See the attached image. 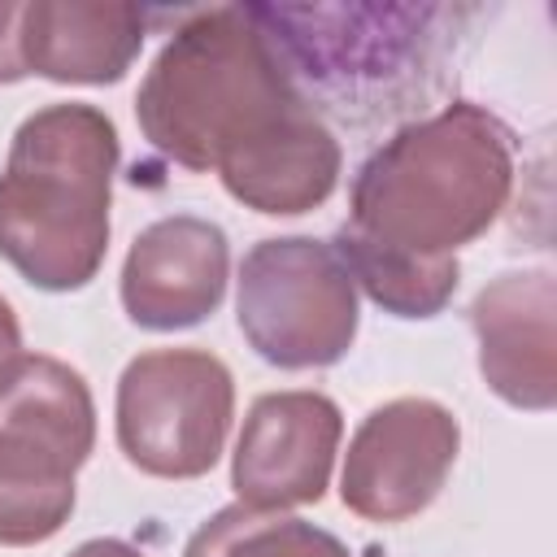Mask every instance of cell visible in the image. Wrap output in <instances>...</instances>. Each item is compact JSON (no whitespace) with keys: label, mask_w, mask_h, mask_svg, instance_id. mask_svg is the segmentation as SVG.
<instances>
[{"label":"cell","mask_w":557,"mask_h":557,"mask_svg":"<svg viewBox=\"0 0 557 557\" xmlns=\"http://www.w3.org/2000/svg\"><path fill=\"white\" fill-rule=\"evenodd\" d=\"M74 557H139V553L126 548V544H117V540H91V544H83Z\"/></svg>","instance_id":"cell-17"},{"label":"cell","mask_w":557,"mask_h":557,"mask_svg":"<svg viewBox=\"0 0 557 557\" xmlns=\"http://www.w3.org/2000/svg\"><path fill=\"white\" fill-rule=\"evenodd\" d=\"M91 440V392L70 366L26 352L0 366V544L61 531Z\"/></svg>","instance_id":"cell-5"},{"label":"cell","mask_w":557,"mask_h":557,"mask_svg":"<svg viewBox=\"0 0 557 557\" xmlns=\"http://www.w3.org/2000/svg\"><path fill=\"white\" fill-rule=\"evenodd\" d=\"M509 139L474 104H448L405 126L361 165L348 226L413 257H453L505 205L513 170Z\"/></svg>","instance_id":"cell-3"},{"label":"cell","mask_w":557,"mask_h":557,"mask_svg":"<svg viewBox=\"0 0 557 557\" xmlns=\"http://www.w3.org/2000/svg\"><path fill=\"white\" fill-rule=\"evenodd\" d=\"M218 174L226 191L257 213H305L331 196L339 148L322 117H313L305 104H292L252 139L235 144L218 161Z\"/></svg>","instance_id":"cell-11"},{"label":"cell","mask_w":557,"mask_h":557,"mask_svg":"<svg viewBox=\"0 0 557 557\" xmlns=\"http://www.w3.org/2000/svg\"><path fill=\"white\" fill-rule=\"evenodd\" d=\"M226 292V235L205 218H161L126 252L122 305L135 326L178 331L218 309Z\"/></svg>","instance_id":"cell-10"},{"label":"cell","mask_w":557,"mask_h":557,"mask_svg":"<svg viewBox=\"0 0 557 557\" xmlns=\"http://www.w3.org/2000/svg\"><path fill=\"white\" fill-rule=\"evenodd\" d=\"M339 409L322 392H274L248 409L239 448H235V492L239 505L283 509L309 505L326 492L335 448H339Z\"/></svg>","instance_id":"cell-9"},{"label":"cell","mask_w":557,"mask_h":557,"mask_svg":"<svg viewBox=\"0 0 557 557\" xmlns=\"http://www.w3.org/2000/svg\"><path fill=\"white\" fill-rule=\"evenodd\" d=\"M448 4H252L296 100L352 131L400 122L444 96L461 22Z\"/></svg>","instance_id":"cell-1"},{"label":"cell","mask_w":557,"mask_h":557,"mask_svg":"<svg viewBox=\"0 0 557 557\" xmlns=\"http://www.w3.org/2000/svg\"><path fill=\"white\" fill-rule=\"evenodd\" d=\"M239 331L283 370L331 366L357 335V283L331 244L261 239L239 265Z\"/></svg>","instance_id":"cell-6"},{"label":"cell","mask_w":557,"mask_h":557,"mask_svg":"<svg viewBox=\"0 0 557 557\" xmlns=\"http://www.w3.org/2000/svg\"><path fill=\"white\" fill-rule=\"evenodd\" d=\"M17 344H22V335H17V318H13V309L0 300V366H4L9 357H17Z\"/></svg>","instance_id":"cell-16"},{"label":"cell","mask_w":557,"mask_h":557,"mask_svg":"<svg viewBox=\"0 0 557 557\" xmlns=\"http://www.w3.org/2000/svg\"><path fill=\"white\" fill-rule=\"evenodd\" d=\"M183 557H348V548L300 518L231 505L191 535Z\"/></svg>","instance_id":"cell-14"},{"label":"cell","mask_w":557,"mask_h":557,"mask_svg":"<svg viewBox=\"0 0 557 557\" xmlns=\"http://www.w3.org/2000/svg\"><path fill=\"white\" fill-rule=\"evenodd\" d=\"M22 13H26V4H0V83H13L26 74Z\"/></svg>","instance_id":"cell-15"},{"label":"cell","mask_w":557,"mask_h":557,"mask_svg":"<svg viewBox=\"0 0 557 557\" xmlns=\"http://www.w3.org/2000/svg\"><path fill=\"white\" fill-rule=\"evenodd\" d=\"M331 248L344 261L348 278L361 283L370 300L396 318H431L457 287V257H413L361 235L348 222L335 231Z\"/></svg>","instance_id":"cell-13"},{"label":"cell","mask_w":557,"mask_h":557,"mask_svg":"<svg viewBox=\"0 0 557 557\" xmlns=\"http://www.w3.org/2000/svg\"><path fill=\"white\" fill-rule=\"evenodd\" d=\"M231 405V370L213 352H144L122 370L117 383V444L144 474L196 479L226 444Z\"/></svg>","instance_id":"cell-7"},{"label":"cell","mask_w":557,"mask_h":557,"mask_svg":"<svg viewBox=\"0 0 557 557\" xmlns=\"http://www.w3.org/2000/svg\"><path fill=\"white\" fill-rule=\"evenodd\" d=\"M457 461V422L435 400H392L374 409L348 444L344 505L374 522H396L435 500Z\"/></svg>","instance_id":"cell-8"},{"label":"cell","mask_w":557,"mask_h":557,"mask_svg":"<svg viewBox=\"0 0 557 557\" xmlns=\"http://www.w3.org/2000/svg\"><path fill=\"white\" fill-rule=\"evenodd\" d=\"M117 131L91 104H48L13 135L0 174V257L44 292L91 283L109 248Z\"/></svg>","instance_id":"cell-2"},{"label":"cell","mask_w":557,"mask_h":557,"mask_svg":"<svg viewBox=\"0 0 557 557\" xmlns=\"http://www.w3.org/2000/svg\"><path fill=\"white\" fill-rule=\"evenodd\" d=\"M292 104L248 9H200L148 70L135 113L170 161L209 170Z\"/></svg>","instance_id":"cell-4"},{"label":"cell","mask_w":557,"mask_h":557,"mask_svg":"<svg viewBox=\"0 0 557 557\" xmlns=\"http://www.w3.org/2000/svg\"><path fill=\"white\" fill-rule=\"evenodd\" d=\"M144 44V13L131 4H26V74L57 83H117Z\"/></svg>","instance_id":"cell-12"}]
</instances>
